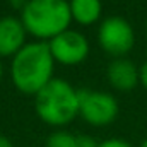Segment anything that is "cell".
Segmentation results:
<instances>
[{"instance_id": "e0dca14e", "label": "cell", "mask_w": 147, "mask_h": 147, "mask_svg": "<svg viewBox=\"0 0 147 147\" xmlns=\"http://www.w3.org/2000/svg\"><path fill=\"white\" fill-rule=\"evenodd\" d=\"M2 75H3V65H2V60H0V79H2Z\"/></svg>"}, {"instance_id": "4fadbf2b", "label": "cell", "mask_w": 147, "mask_h": 147, "mask_svg": "<svg viewBox=\"0 0 147 147\" xmlns=\"http://www.w3.org/2000/svg\"><path fill=\"white\" fill-rule=\"evenodd\" d=\"M139 82L142 84V87L147 91V60L139 67Z\"/></svg>"}, {"instance_id": "8992f818", "label": "cell", "mask_w": 147, "mask_h": 147, "mask_svg": "<svg viewBox=\"0 0 147 147\" xmlns=\"http://www.w3.org/2000/svg\"><path fill=\"white\" fill-rule=\"evenodd\" d=\"M50 53L55 60V63L65 65V67H75L86 62L89 57V41L82 33L75 29H67L60 33L58 36L48 41Z\"/></svg>"}, {"instance_id": "8fae6325", "label": "cell", "mask_w": 147, "mask_h": 147, "mask_svg": "<svg viewBox=\"0 0 147 147\" xmlns=\"http://www.w3.org/2000/svg\"><path fill=\"white\" fill-rule=\"evenodd\" d=\"M98 147H134L128 140L125 139H120V137H111V139H106L103 142H99Z\"/></svg>"}, {"instance_id": "277c9868", "label": "cell", "mask_w": 147, "mask_h": 147, "mask_svg": "<svg viewBox=\"0 0 147 147\" xmlns=\"http://www.w3.org/2000/svg\"><path fill=\"white\" fill-rule=\"evenodd\" d=\"M98 43L103 51L115 58H123L135 45V31L121 16H110L98 28Z\"/></svg>"}, {"instance_id": "52a82bcc", "label": "cell", "mask_w": 147, "mask_h": 147, "mask_svg": "<svg viewBox=\"0 0 147 147\" xmlns=\"http://www.w3.org/2000/svg\"><path fill=\"white\" fill-rule=\"evenodd\" d=\"M26 28L22 21L16 16H3L0 17V58L14 57L19 53L26 41Z\"/></svg>"}, {"instance_id": "30bf717a", "label": "cell", "mask_w": 147, "mask_h": 147, "mask_svg": "<svg viewBox=\"0 0 147 147\" xmlns=\"http://www.w3.org/2000/svg\"><path fill=\"white\" fill-rule=\"evenodd\" d=\"M46 147H77V135L67 130L51 132L46 139Z\"/></svg>"}, {"instance_id": "6da1fadb", "label": "cell", "mask_w": 147, "mask_h": 147, "mask_svg": "<svg viewBox=\"0 0 147 147\" xmlns=\"http://www.w3.org/2000/svg\"><path fill=\"white\" fill-rule=\"evenodd\" d=\"M55 70V60L50 53L46 41H31L12 57L10 79L16 89L28 96H36L38 92L51 82Z\"/></svg>"}, {"instance_id": "3957f363", "label": "cell", "mask_w": 147, "mask_h": 147, "mask_svg": "<svg viewBox=\"0 0 147 147\" xmlns=\"http://www.w3.org/2000/svg\"><path fill=\"white\" fill-rule=\"evenodd\" d=\"M34 110L46 125L65 127L79 116V89L63 79H53L34 96Z\"/></svg>"}, {"instance_id": "2e32d148", "label": "cell", "mask_w": 147, "mask_h": 147, "mask_svg": "<svg viewBox=\"0 0 147 147\" xmlns=\"http://www.w3.org/2000/svg\"><path fill=\"white\" fill-rule=\"evenodd\" d=\"M139 147H147V137L142 140V142H140V146H139Z\"/></svg>"}, {"instance_id": "ac0fdd59", "label": "cell", "mask_w": 147, "mask_h": 147, "mask_svg": "<svg viewBox=\"0 0 147 147\" xmlns=\"http://www.w3.org/2000/svg\"><path fill=\"white\" fill-rule=\"evenodd\" d=\"M146 38H147V22H146Z\"/></svg>"}, {"instance_id": "5b68a950", "label": "cell", "mask_w": 147, "mask_h": 147, "mask_svg": "<svg viewBox=\"0 0 147 147\" xmlns=\"http://www.w3.org/2000/svg\"><path fill=\"white\" fill-rule=\"evenodd\" d=\"M120 106L116 98L105 91L79 89V115L92 127H105L116 120Z\"/></svg>"}, {"instance_id": "7a4b0ae2", "label": "cell", "mask_w": 147, "mask_h": 147, "mask_svg": "<svg viewBox=\"0 0 147 147\" xmlns=\"http://www.w3.org/2000/svg\"><path fill=\"white\" fill-rule=\"evenodd\" d=\"M19 19L28 34L46 43L67 31L72 22L69 0H28Z\"/></svg>"}, {"instance_id": "ba28073f", "label": "cell", "mask_w": 147, "mask_h": 147, "mask_svg": "<svg viewBox=\"0 0 147 147\" xmlns=\"http://www.w3.org/2000/svg\"><path fill=\"white\" fill-rule=\"evenodd\" d=\"M106 77L111 87L121 92L134 91L139 82V67L128 58H115L106 69Z\"/></svg>"}, {"instance_id": "7c38bea8", "label": "cell", "mask_w": 147, "mask_h": 147, "mask_svg": "<svg viewBox=\"0 0 147 147\" xmlns=\"http://www.w3.org/2000/svg\"><path fill=\"white\" fill-rule=\"evenodd\" d=\"M99 142L91 135H77V147H98Z\"/></svg>"}, {"instance_id": "5bb4252c", "label": "cell", "mask_w": 147, "mask_h": 147, "mask_svg": "<svg viewBox=\"0 0 147 147\" xmlns=\"http://www.w3.org/2000/svg\"><path fill=\"white\" fill-rule=\"evenodd\" d=\"M26 2H28V0H9V3H10L14 9H19V10H22V7L26 5Z\"/></svg>"}, {"instance_id": "9c48e42d", "label": "cell", "mask_w": 147, "mask_h": 147, "mask_svg": "<svg viewBox=\"0 0 147 147\" xmlns=\"http://www.w3.org/2000/svg\"><path fill=\"white\" fill-rule=\"evenodd\" d=\"M70 17L80 26H92L101 19L103 2L101 0H69Z\"/></svg>"}, {"instance_id": "9a60e30c", "label": "cell", "mask_w": 147, "mask_h": 147, "mask_svg": "<svg viewBox=\"0 0 147 147\" xmlns=\"http://www.w3.org/2000/svg\"><path fill=\"white\" fill-rule=\"evenodd\" d=\"M0 147H14V146H12V142H10L9 137H5V135L0 134Z\"/></svg>"}]
</instances>
